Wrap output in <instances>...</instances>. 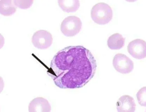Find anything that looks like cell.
<instances>
[{"mask_svg": "<svg viewBox=\"0 0 146 112\" xmlns=\"http://www.w3.org/2000/svg\"><path fill=\"white\" fill-rule=\"evenodd\" d=\"M52 37L51 33L45 30H40L34 33L32 42L35 47L41 49L49 48L52 43Z\"/></svg>", "mask_w": 146, "mask_h": 112, "instance_id": "cell-5", "label": "cell"}, {"mask_svg": "<svg viewBox=\"0 0 146 112\" xmlns=\"http://www.w3.org/2000/svg\"><path fill=\"white\" fill-rule=\"evenodd\" d=\"M125 39L121 34L115 33L109 37L107 45L111 50H119L125 45Z\"/></svg>", "mask_w": 146, "mask_h": 112, "instance_id": "cell-9", "label": "cell"}, {"mask_svg": "<svg viewBox=\"0 0 146 112\" xmlns=\"http://www.w3.org/2000/svg\"><path fill=\"white\" fill-rule=\"evenodd\" d=\"M128 52L134 58L141 59L146 57V43L144 40L136 39L131 42L127 46Z\"/></svg>", "mask_w": 146, "mask_h": 112, "instance_id": "cell-6", "label": "cell"}, {"mask_svg": "<svg viewBox=\"0 0 146 112\" xmlns=\"http://www.w3.org/2000/svg\"><path fill=\"white\" fill-rule=\"evenodd\" d=\"M113 65L117 71L122 74H129L134 69V63L125 54H116L113 60Z\"/></svg>", "mask_w": 146, "mask_h": 112, "instance_id": "cell-4", "label": "cell"}, {"mask_svg": "<svg viewBox=\"0 0 146 112\" xmlns=\"http://www.w3.org/2000/svg\"><path fill=\"white\" fill-rule=\"evenodd\" d=\"M51 106L49 102L42 98H36L30 102L29 106L30 112H50Z\"/></svg>", "mask_w": 146, "mask_h": 112, "instance_id": "cell-8", "label": "cell"}, {"mask_svg": "<svg viewBox=\"0 0 146 112\" xmlns=\"http://www.w3.org/2000/svg\"><path fill=\"white\" fill-rule=\"evenodd\" d=\"M116 105L119 112H134L136 109L135 100L131 96L127 95L122 96L118 99Z\"/></svg>", "mask_w": 146, "mask_h": 112, "instance_id": "cell-7", "label": "cell"}, {"mask_svg": "<svg viewBox=\"0 0 146 112\" xmlns=\"http://www.w3.org/2000/svg\"><path fill=\"white\" fill-rule=\"evenodd\" d=\"M91 17L95 23L100 25L107 24L112 20L113 11L108 4L100 3L93 6L91 10Z\"/></svg>", "mask_w": 146, "mask_h": 112, "instance_id": "cell-2", "label": "cell"}, {"mask_svg": "<svg viewBox=\"0 0 146 112\" xmlns=\"http://www.w3.org/2000/svg\"><path fill=\"white\" fill-rule=\"evenodd\" d=\"M96 68V60L88 49L82 46H70L55 54L47 73L57 87L75 89L86 85Z\"/></svg>", "mask_w": 146, "mask_h": 112, "instance_id": "cell-1", "label": "cell"}, {"mask_svg": "<svg viewBox=\"0 0 146 112\" xmlns=\"http://www.w3.org/2000/svg\"><path fill=\"white\" fill-rule=\"evenodd\" d=\"M146 87L141 88L136 94L139 104L141 106L146 107Z\"/></svg>", "mask_w": 146, "mask_h": 112, "instance_id": "cell-12", "label": "cell"}, {"mask_svg": "<svg viewBox=\"0 0 146 112\" xmlns=\"http://www.w3.org/2000/svg\"><path fill=\"white\" fill-rule=\"evenodd\" d=\"M17 7L14 1H0V12L4 16H10L14 14Z\"/></svg>", "mask_w": 146, "mask_h": 112, "instance_id": "cell-10", "label": "cell"}, {"mask_svg": "<svg viewBox=\"0 0 146 112\" xmlns=\"http://www.w3.org/2000/svg\"><path fill=\"white\" fill-rule=\"evenodd\" d=\"M15 5L16 7L21 9H27L33 5V1H14Z\"/></svg>", "mask_w": 146, "mask_h": 112, "instance_id": "cell-13", "label": "cell"}, {"mask_svg": "<svg viewBox=\"0 0 146 112\" xmlns=\"http://www.w3.org/2000/svg\"><path fill=\"white\" fill-rule=\"evenodd\" d=\"M82 23L79 18L76 16H69L62 21L60 30L66 37H74L80 32Z\"/></svg>", "mask_w": 146, "mask_h": 112, "instance_id": "cell-3", "label": "cell"}, {"mask_svg": "<svg viewBox=\"0 0 146 112\" xmlns=\"http://www.w3.org/2000/svg\"><path fill=\"white\" fill-rule=\"evenodd\" d=\"M58 3L62 10L67 13L77 11L80 6L79 1H59Z\"/></svg>", "mask_w": 146, "mask_h": 112, "instance_id": "cell-11", "label": "cell"}]
</instances>
